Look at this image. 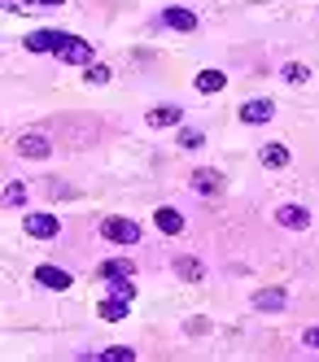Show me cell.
<instances>
[{
  "mask_svg": "<svg viewBox=\"0 0 319 362\" xmlns=\"http://www.w3.org/2000/svg\"><path fill=\"white\" fill-rule=\"evenodd\" d=\"M206 144V136L197 132V127H184V132H179V148H201Z\"/></svg>",
  "mask_w": 319,
  "mask_h": 362,
  "instance_id": "obj_22",
  "label": "cell"
},
{
  "mask_svg": "<svg viewBox=\"0 0 319 362\" xmlns=\"http://www.w3.org/2000/svg\"><path fill=\"white\" fill-rule=\"evenodd\" d=\"M5 205H26V188L22 184H9L5 188Z\"/></svg>",
  "mask_w": 319,
  "mask_h": 362,
  "instance_id": "obj_23",
  "label": "cell"
},
{
  "mask_svg": "<svg viewBox=\"0 0 319 362\" xmlns=\"http://www.w3.org/2000/svg\"><path fill=\"white\" fill-rule=\"evenodd\" d=\"M302 341H306V349H319V327H306Z\"/></svg>",
  "mask_w": 319,
  "mask_h": 362,
  "instance_id": "obj_26",
  "label": "cell"
},
{
  "mask_svg": "<svg viewBox=\"0 0 319 362\" xmlns=\"http://www.w3.org/2000/svg\"><path fill=\"white\" fill-rule=\"evenodd\" d=\"M105 284H110V297H123V301L136 297V284L131 279H105Z\"/></svg>",
  "mask_w": 319,
  "mask_h": 362,
  "instance_id": "obj_20",
  "label": "cell"
},
{
  "mask_svg": "<svg viewBox=\"0 0 319 362\" xmlns=\"http://www.w3.org/2000/svg\"><path fill=\"white\" fill-rule=\"evenodd\" d=\"M179 118H184L179 105H157V110H149V127H175Z\"/></svg>",
  "mask_w": 319,
  "mask_h": 362,
  "instance_id": "obj_17",
  "label": "cell"
},
{
  "mask_svg": "<svg viewBox=\"0 0 319 362\" xmlns=\"http://www.w3.org/2000/svg\"><path fill=\"white\" fill-rule=\"evenodd\" d=\"M84 79H88V83H110V70H105V66H92Z\"/></svg>",
  "mask_w": 319,
  "mask_h": 362,
  "instance_id": "obj_25",
  "label": "cell"
},
{
  "mask_svg": "<svg viewBox=\"0 0 319 362\" xmlns=\"http://www.w3.org/2000/svg\"><path fill=\"white\" fill-rule=\"evenodd\" d=\"M22 227H26V236H35V240H52V236H62V218L57 214H26L22 218Z\"/></svg>",
  "mask_w": 319,
  "mask_h": 362,
  "instance_id": "obj_3",
  "label": "cell"
},
{
  "mask_svg": "<svg viewBox=\"0 0 319 362\" xmlns=\"http://www.w3.org/2000/svg\"><path fill=\"white\" fill-rule=\"evenodd\" d=\"M272 114H276V105H272V100H245V105H241V122H250V127H258V122H272Z\"/></svg>",
  "mask_w": 319,
  "mask_h": 362,
  "instance_id": "obj_11",
  "label": "cell"
},
{
  "mask_svg": "<svg viewBox=\"0 0 319 362\" xmlns=\"http://www.w3.org/2000/svg\"><path fill=\"white\" fill-rule=\"evenodd\" d=\"M18 153H22V158H31V162H44V158H52V140H44V136H22L18 140Z\"/></svg>",
  "mask_w": 319,
  "mask_h": 362,
  "instance_id": "obj_8",
  "label": "cell"
},
{
  "mask_svg": "<svg viewBox=\"0 0 319 362\" xmlns=\"http://www.w3.org/2000/svg\"><path fill=\"white\" fill-rule=\"evenodd\" d=\"M96 279H136V267H131V257H110L96 267Z\"/></svg>",
  "mask_w": 319,
  "mask_h": 362,
  "instance_id": "obj_10",
  "label": "cell"
},
{
  "mask_svg": "<svg viewBox=\"0 0 319 362\" xmlns=\"http://www.w3.org/2000/svg\"><path fill=\"white\" fill-rule=\"evenodd\" d=\"M35 279H40V288H48V293H66L70 288V271H62V267H35Z\"/></svg>",
  "mask_w": 319,
  "mask_h": 362,
  "instance_id": "obj_6",
  "label": "cell"
},
{
  "mask_svg": "<svg viewBox=\"0 0 319 362\" xmlns=\"http://www.w3.org/2000/svg\"><path fill=\"white\" fill-rule=\"evenodd\" d=\"M57 57H62V62H70V66H92V44L66 31V35H62V44H57Z\"/></svg>",
  "mask_w": 319,
  "mask_h": 362,
  "instance_id": "obj_2",
  "label": "cell"
},
{
  "mask_svg": "<svg viewBox=\"0 0 319 362\" xmlns=\"http://www.w3.org/2000/svg\"><path fill=\"white\" fill-rule=\"evenodd\" d=\"M258 315H276V310H284L289 305V297H284V288H262V293H254V301H250Z\"/></svg>",
  "mask_w": 319,
  "mask_h": 362,
  "instance_id": "obj_7",
  "label": "cell"
},
{
  "mask_svg": "<svg viewBox=\"0 0 319 362\" xmlns=\"http://www.w3.org/2000/svg\"><path fill=\"white\" fill-rule=\"evenodd\" d=\"M193 88L206 92V96H210V92H223V88H228V74H223V70H197Z\"/></svg>",
  "mask_w": 319,
  "mask_h": 362,
  "instance_id": "obj_13",
  "label": "cell"
},
{
  "mask_svg": "<svg viewBox=\"0 0 319 362\" xmlns=\"http://www.w3.org/2000/svg\"><path fill=\"white\" fill-rule=\"evenodd\" d=\"M101 236L110 245H140V223L131 218H105L101 223Z\"/></svg>",
  "mask_w": 319,
  "mask_h": 362,
  "instance_id": "obj_1",
  "label": "cell"
},
{
  "mask_svg": "<svg viewBox=\"0 0 319 362\" xmlns=\"http://www.w3.org/2000/svg\"><path fill=\"white\" fill-rule=\"evenodd\" d=\"M162 27H167V31H184V35H189V31H197V27H201V18H197L193 9H175V5H171V9H162Z\"/></svg>",
  "mask_w": 319,
  "mask_h": 362,
  "instance_id": "obj_5",
  "label": "cell"
},
{
  "mask_svg": "<svg viewBox=\"0 0 319 362\" xmlns=\"http://www.w3.org/2000/svg\"><path fill=\"white\" fill-rule=\"evenodd\" d=\"M101 362H136V349L131 345H110V349H96Z\"/></svg>",
  "mask_w": 319,
  "mask_h": 362,
  "instance_id": "obj_19",
  "label": "cell"
},
{
  "mask_svg": "<svg viewBox=\"0 0 319 362\" xmlns=\"http://www.w3.org/2000/svg\"><path fill=\"white\" fill-rule=\"evenodd\" d=\"M219 188H223V175H219V170H197V175H193V192L215 197Z\"/></svg>",
  "mask_w": 319,
  "mask_h": 362,
  "instance_id": "obj_14",
  "label": "cell"
},
{
  "mask_svg": "<svg viewBox=\"0 0 319 362\" xmlns=\"http://www.w3.org/2000/svg\"><path fill=\"white\" fill-rule=\"evenodd\" d=\"M258 162L267 166V170H280V166H289V148H284V144H262Z\"/></svg>",
  "mask_w": 319,
  "mask_h": 362,
  "instance_id": "obj_16",
  "label": "cell"
},
{
  "mask_svg": "<svg viewBox=\"0 0 319 362\" xmlns=\"http://www.w3.org/2000/svg\"><path fill=\"white\" fill-rule=\"evenodd\" d=\"M175 275H179V279H189V284H197V279L206 275V267L197 262V257H175Z\"/></svg>",
  "mask_w": 319,
  "mask_h": 362,
  "instance_id": "obj_18",
  "label": "cell"
},
{
  "mask_svg": "<svg viewBox=\"0 0 319 362\" xmlns=\"http://www.w3.org/2000/svg\"><path fill=\"white\" fill-rule=\"evenodd\" d=\"M62 35H66V31H57V27H44V31H31V35H26L22 44H26V53H57Z\"/></svg>",
  "mask_w": 319,
  "mask_h": 362,
  "instance_id": "obj_4",
  "label": "cell"
},
{
  "mask_svg": "<svg viewBox=\"0 0 319 362\" xmlns=\"http://www.w3.org/2000/svg\"><path fill=\"white\" fill-rule=\"evenodd\" d=\"M96 315L105 319V323H123L127 315H131V301H123V297H110V301H101V310Z\"/></svg>",
  "mask_w": 319,
  "mask_h": 362,
  "instance_id": "obj_15",
  "label": "cell"
},
{
  "mask_svg": "<svg viewBox=\"0 0 319 362\" xmlns=\"http://www.w3.org/2000/svg\"><path fill=\"white\" fill-rule=\"evenodd\" d=\"M153 223H157V231H162V236H179V231H184V214H179V210H171V205L153 210Z\"/></svg>",
  "mask_w": 319,
  "mask_h": 362,
  "instance_id": "obj_12",
  "label": "cell"
},
{
  "mask_svg": "<svg viewBox=\"0 0 319 362\" xmlns=\"http://www.w3.org/2000/svg\"><path fill=\"white\" fill-rule=\"evenodd\" d=\"M280 74H284V79H289V83H306V79H310V70H306L302 62H289V66H284Z\"/></svg>",
  "mask_w": 319,
  "mask_h": 362,
  "instance_id": "obj_21",
  "label": "cell"
},
{
  "mask_svg": "<svg viewBox=\"0 0 319 362\" xmlns=\"http://www.w3.org/2000/svg\"><path fill=\"white\" fill-rule=\"evenodd\" d=\"M276 223L289 227V231H302V227L310 223V210H306V205H280V210H276Z\"/></svg>",
  "mask_w": 319,
  "mask_h": 362,
  "instance_id": "obj_9",
  "label": "cell"
},
{
  "mask_svg": "<svg viewBox=\"0 0 319 362\" xmlns=\"http://www.w3.org/2000/svg\"><path fill=\"white\" fill-rule=\"evenodd\" d=\"M18 5H26V9H57V5H66V0H18Z\"/></svg>",
  "mask_w": 319,
  "mask_h": 362,
  "instance_id": "obj_24",
  "label": "cell"
}]
</instances>
